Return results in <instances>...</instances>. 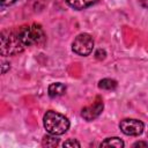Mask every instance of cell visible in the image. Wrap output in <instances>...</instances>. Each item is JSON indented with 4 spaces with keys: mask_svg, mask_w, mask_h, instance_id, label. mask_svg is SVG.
Segmentation results:
<instances>
[{
    "mask_svg": "<svg viewBox=\"0 0 148 148\" xmlns=\"http://www.w3.org/2000/svg\"><path fill=\"white\" fill-rule=\"evenodd\" d=\"M43 125L44 128L49 134L53 135H62L65 134L69 128V120L64 114L56 112V111H46V113L43 117Z\"/></svg>",
    "mask_w": 148,
    "mask_h": 148,
    "instance_id": "6da1fadb",
    "label": "cell"
},
{
    "mask_svg": "<svg viewBox=\"0 0 148 148\" xmlns=\"http://www.w3.org/2000/svg\"><path fill=\"white\" fill-rule=\"evenodd\" d=\"M20 39L25 46H32V45H39L45 39V34L40 24L34 23L29 25H23L15 30Z\"/></svg>",
    "mask_w": 148,
    "mask_h": 148,
    "instance_id": "7a4b0ae2",
    "label": "cell"
},
{
    "mask_svg": "<svg viewBox=\"0 0 148 148\" xmlns=\"http://www.w3.org/2000/svg\"><path fill=\"white\" fill-rule=\"evenodd\" d=\"M0 40H1L0 52H1V56L3 57L15 56L22 52L25 47V45L22 43V40L17 36L16 31H2Z\"/></svg>",
    "mask_w": 148,
    "mask_h": 148,
    "instance_id": "3957f363",
    "label": "cell"
},
{
    "mask_svg": "<svg viewBox=\"0 0 148 148\" xmlns=\"http://www.w3.org/2000/svg\"><path fill=\"white\" fill-rule=\"evenodd\" d=\"M94 49V39L91 35L87 32H82L77 35L73 43H72V50L74 53L81 57H87L92 52Z\"/></svg>",
    "mask_w": 148,
    "mask_h": 148,
    "instance_id": "277c9868",
    "label": "cell"
},
{
    "mask_svg": "<svg viewBox=\"0 0 148 148\" xmlns=\"http://www.w3.org/2000/svg\"><path fill=\"white\" fill-rule=\"evenodd\" d=\"M119 128L125 135L130 136H139L142 134L145 130V125L141 120L139 119H133V118H125L120 120L119 123Z\"/></svg>",
    "mask_w": 148,
    "mask_h": 148,
    "instance_id": "5b68a950",
    "label": "cell"
},
{
    "mask_svg": "<svg viewBox=\"0 0 148 148\" xmlns=\"http://www.w3.org/2000/svg\"><path fill=\"white\" fill-rule=\"evenodd\" d=\"M103 109H104L103 101L99 97H97V99L95 101L94 104H91L89 106H84L81 110V117L87 121H91V120L96 119L102 113Z\"/></svg>",
    "mask_w": 148,
    "mask_h": 148,
    "instance_id": "8992f818",
    "label": "cell"
},
{
    "mask_svg": "<svg viewBox=\"0 0 148 148\" xmlns=\"http://www.w3.org/2000/svg\"><path fill=\"white\" fill-rule=\"evenodd\" d=\"M66 91V86L61 82H54V83H51L49 86V89H47V94L51 98H56V97H59L61 95H64V92Z\"/></svg>",
    "mask_w": 148,
    "mask_h": 148,
    "instance_id": "52a82bcc",
    "label": "cell"
},
{
    "mask_svg": "<svg viewBox=\"0 0 148 148\" xmlns=\"http://www.w3.org/2000/svg\"><path fill=\"white\" fill-rule=\"evenodd\" d=\"M65 1L69 7L76 9V10H81V9L92 6L97 0H65Z\"/></svg>",
    "mask_w": 148,
    "mask_h": 148,
    "instance_id": "ba28073f",
    "label": "cell"
},
{
    "mask_svg": "<svg viewBox=\"0 0 148 148\" xmlns=\"http://www.w3.org/2000/svg\"><path fill=\"white\" fill-rule=\"evenodd\" d=\"M101 147H116V148H121V147H124V141L120 138H117V136L108 138V139H105L101 143Z\"/></svg>",
    "mask_w": 148,
    "mask_h": 148,
    "instance_id": "9c48e42d",
    "label": "cell"
},
{
    "mask_svg": "<svg viewBox=\"0 0 148 148\" xmlns=\"http://www.w3.org/2000/svg\"><path fill=\"white\" fill-rule=\"evenodd\" d=\"M117 81L113 80V79H109V77H105V79H102L99 82H98V88L99 89H104V90H113L117 88Z\"/></svg>",
    "mask_w": 148,
    "mask_h": 148,
    "instance_id": "30bf717a",
    "label": "cell"
},
{
    "mask_svg": "<svg viewBox=\"0 0 148 148\" xmlns=\"http://www.w3.org/2000/svg\"><path fill=\"white\" fill-rule=\"evenodd\" d=\"M57 135H53V134H50V135H45L43 138V141H42V145L44 147H56L58 143H59V139L56 138Z\"/></svg>",
    "mask_w": 148,
    "mask_h": 148,
    "instance_id": "8fae6325",
    "label": "cell"
},
{
    "mask_svg": "<svg viewBox=\"0 0 148 148\" xmlns=\"http://www.w3.org/2000/svg\"><path fill=\"white\" fill-rule=\"evenodd\" d=\"M62 146L64 147H71V148H74V147H80L81 145H80V142L79 141H76L75 139H68L67 141H65L64 143H62Z\"/></svg>",
    "mask_w": 148,
    "mask_h": 148,
    "instance_id": "7c38bea8",
    "label": "cell"
},
{
    "mask_svg": "<svg viewBox=\"0 0 148 148\" xmlns=\"http://www.w3.org/2000/svg\"><path fill=\"white\" fill-rule=\"evenodd\" d=\"M105 56H106V52H105L104 50H102V49H98V50L95 52V58H96L97 60H103V59L105 58Z\"/></svg>",
    "mask_w": 148,
    "mask_h": 148,
    "instance_id": "4fadbf2b",
    "label": "cell"
},
{
    "mask_svg": "<svg viewBox=\"0 0 148 148\" xmlns=\"http://www.w3.org/2000/svg\"><path fill=\"white\" fill-rule=\"evenodd\" d=\"M9 68H10L9 62L3 61V62H2V65H1V72H2V74H5V73L7 72V69H9Z\"/></svg>",
    "mask_w": 148,
    "mask_h": 148,
    "instance_id": "5bb4252c",
    "label": "cell"
},
{
    "mask_svg": "<svg viewBox=\"0 0 148 148\" xmlns=\"http://www.w3.org/2000/svg\"><path fill=\"white\" fill-rule=\"evenodd\" d=\"M15 1H16V0H0L2 7H5V6H10V5H13Z\"/></svg>",
    "mask_w": 148,
    "mask_h": 148,
    "instance_id": "9a60e30c",
    "label": "cell"
},
{
    "mask_svg": "<svg viewBox=\"0 0 148 148\" xmlns=\"http://www.w3.org/2000/svg\"><path fill=\"white\" fill-rule=\"evenodd\" d=\"M147 146H148V142H145V141H138L133 143V147H147Z\"/></svg>",
    "mask_w": 148,
    "mask_h": 148,
    "instance_id": "2e32d148",
    "label": "cell"
},
{
    "mask_svg": "<svg viewBox=\"0 0 148 148\" xmlns=\"http://www.w3.org/2000/svg\"><path fill=\"white\" fill-rule=\"evenodd\" d=\"M140 5L143 8H148V0H140Z\"/></svg>",
    "mask_w": 148,
    "mask_h": 148,
    "instance_id": "e0dca14e",
    "label": "cell"
}]
</instances>
